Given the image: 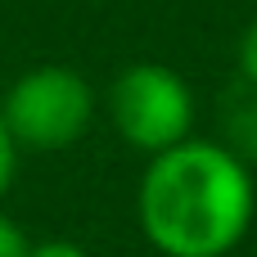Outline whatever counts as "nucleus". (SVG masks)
I'll return each instance as SVG.
<instances>
[{
	"instance_id": "f257e3e1",
	"label": "nucleus",
	"mask_w": 257,
	"mask_h": 257,
	"mask_svg": "<svg viewBox=\"0 0 257 257\" xmlns=\"http://www.w3.org/2000/svg\"><path fill=\"white\" fill-rule=\"evenodd\" d=\"M136 212L163 257H226L253 226V176L230 145L181 140L149 158Z\"/></svg>"
},
{
	"instance_id": "f03ea898",
	"label": "nucleus",
	"mask_w": 257,
	"mask_h": 257,
	"mask_svg": "<svg viewBox=\"0 0 257 257\" xmlns=\"http://www.w3.org/2000/svg\"><path fill=\"white\" fill-rule=\"evenodd\" d=\"M0 117L23 149L32 154H59L72 149L90 122H95V90L90 81L68 63H41L27 68L0 99Z\"/></svg>"
},
{
	"instance_id": "7ed1b4c3",
	"label": "nucleus",
	"mask_w": 257,
	"mask_h": 257,
	"mask_svg": "<svg viewBox=\"0 0 257 257\" xmlns=\"http://www.w3.org/2000/svg\"><path fill=\"white\" fill-rule=\"evenodd\" d=\"M108 117L131 149L154 158V154L190 140L194 95L181 72L163 68V63H131L108 86Z\"/></svg>"
},
{
	"instance_id": "20e7f679",
	"label": "nucleus",
	"mask_w": 257,
	"mask_h": 257,
	"mask_svg": "<svg viewBox=\"0 0 257 257\" xmlns=\"http://www.w3.org/2000/svg\"><path fill=\"white\" fill-rule=\"evenodd\" d=\"M14 172H18V145H14V136H9V126H5V117H0V199L9 194Z\"/></svg>"
},
{
	"instance_id": "39448f33",
	"label": "nucleus",
	"mask_w": 257,
	"mask_h": 257,
	"mask_svg": "<svg viewBox=\"0 0 257 257\" xmlns=\"http://www.w3.org/2000/svg\"><path fill=\"white\" fill-rule=\"evenodd\" d=\"M27 248H32V239L23 235V226L0 212V257H27Z\"/></svg>"
},
{
	"instance_id": "423d86ee",
	"label": "nucleus",
	"mask_w": 257,
	"mask_h": 257,
	"mask_svg": "<svg viewBox=\"0 0 257 257\" xmlns=\"http://www.w3.org/2000/svg\"><path fill=\"white\" fill-rule=\"evenodd\" d=\"M239 72H244L248 86H257V18L248 23V32L239 36Z\"/></svg>"
},
{
	"instance_id": "0eeeda50",
	"label": "nucleus",
	"mask_w": 257,
	"mask_h": 257,
	"mask_svg": "<svg viewBox=\"0 0 257 257\" xmlns=\"http://www.w3.org/2000/svg\"><path fill=\"white\" fill-rule=\"evenodd\" d=\"M27 257H90L81 244H72V239H36Z\"/></svg>"
}]
</instances>
